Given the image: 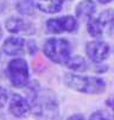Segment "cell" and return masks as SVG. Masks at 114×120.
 <instances>
[{
  "instance_id": "5b68a950",
  "label": "cell",
  "mask_w": 114,
  "mask_h": 120,
  "mask_svg": "<svg viewBox=\"0 0 114 120\" xmlns=\"http://www.w3.org/2000/svg\"><path fill=\"white\" fill-rule=\"evenodd\" d=\"M77 27L76 19L71 15H64L59 18H51L46 22V30L48 32L59 35L63 32H73Z\"/></svg>"
},
{
  "instance_id": "9a60e30c",
  "label": "cell",
  "mask_w": 114,
  "mask_h": 120,
  "mask_svg": "<svg viewBox=\"0 0 114 120\" xmlns=\"http://www.w3.org/2000/svg\"><path fill=\"white\" fill-rule=\"evenodd\" d=\"M37 50H38V48H37V45H36V43H35L33 41L26 42V52H27V54L33 55V54L37 52Z\"/></svg>"
},
{
  "instance_id": "8992f818",
  "label": "cell",
  "mask_w": 114,
  "mask_h": 120,
  "mask_svg": "<svg viewBox=\"0 0 114 120\" xmlns=\"http://www.w3.org/2000/svg\"><path fill=\"white\" fill-rule=\"evenodd\" d=\"M86 54L88 58H90V61L95 63H101L108 58L110 54V48L103 41H93L87 43Z\"/></svg>"
},
{
  "instance_id": "3957f363",
  "label": "cell",
  "mask_w": 114,
  "mask_h": 120,
  "mask_svg": "<svg viewBox=\"0 0 114 120\" xmlns=\"http://www.w3.org/2000/svg\"><path fill=\"white\" fill-rule=\"evenodd\" d=\"M44 55L54 63L66 64L71 57V45L64 38H49L43 46Z\"/></svg>"
},
{
  "instance_id": "4fadbf2b",
  "label": "cell",
  "mask_w": 114,
  "mask_h": 120,
  "mask_svg": "<svg viewBox=\"0 0 114 120\" xmlns=\"http://www.w3.org/2000/svg\"><path fill=\"white\" fill-rule=\"evenodd\" d=\"M17 10L22 14L33 15L35 14V3L32 0H18Z\"/></svg>"
},
{
  "instance_id": "ac0fdd59",
  "label": "cell",
  "mask_w": 114,
  "mask_h": 120,
  "mask_svg": "<svg viewBox=\"0 0 114 120\" xmlns=\"http://www.w3.org/2000/svg\"><path fill=\"white\" fill-rule=\"evenodd\" d=\"M100 4H108V3H110V1H113V0H97Z\"/></svg>"
},
{
  "instance_id": "9c48e42d",
  "label": "cell",
  "mask_w": 114,
  "mask_h": 120,
  "mask_svg": "<svg viewBox=\"0 0 114 120\" xmlns=\"http://www.w3.org/2000/svg\"><path fill=\"white\" fill-rule=\"evenodd\" d=\"M1 49L7 56H22L26 52V41L20 37H8Z\"/></svg>"
},
{
  "instance_id": "2e32d148",
  "label": "cell",
  "mask_w": 114,
  "mask_h": 120,
  "mask_svg": "<svg viewBox=\"0 0 114 120\" xmlns=\"http://www.w3.org/2000/svg\"><path fill=\"white\" fill-rule=\"evenodd\" d=\"M89 118H90V119H107L108 116H106V114H105L103 112L99 111V112H95V113H93Z\"/></svg>"
},
{
  "instance_id": "277c9868",
  "label": "cell",
  "mask_w": 114,
  "mask_h": 120,
  "mask_svg": "<svg viewBox=\"0 0 114 120\" xmlns=\"http://www.w3.org/2000/svg\"><path fill=\"white\" fill-rule=\"evenodd\" d=\"M7 77L14 88H24L29 83V64L24 58H13L7 64Z\"/></svg>"
},
{
  "instance_id": "ba28073f",
  "label": "cell",
  "mask_w": 114,
  "mask_h": 120,
  "mask_svg": "<svg viewBox=\"0 0 114 120\" xmlns=\"http://www.w3.org/2000/svg\"><path fill=\"white\" fill-rule=\"evenodd\" d=\"M30 104L29 101L19 95V94H12L10 98V106H8V112L14 116V118H23L24 115L27 114L30 111Z\"/></svg>"
},
{
  "instance_id": "d6986e66",
  "label": "cell",
  "mask_w": 114,
  "mask_h": 120,
  "mask_svg": "<svg viewBox=\"0 0 114 120\" xmlns=\"http://www.w3.org/2000/svg\"><path fill=\"white\" fill-rule=\"evenodd\" d=\"M1 37H3V29L0 26V39H1Z\"/></svg>"
},
{
  "instance_id": "5bb4252c",
  "label": "cell",
  "mask_w": 114,
  "mask_h": 120,
  "mask_svg": "<svg viewBox=\"0 0 114 120\" xmlns=\"http://www.w3.org/2000/svg\"><path fill=\"white\" fill-rule=\"evenodd\" d=\"M8 101V92L0 86V108H3Z\"/></svg>"
},
{
  "instance_id": "7a4b0ae2",
  "label": "cell",
  "mask_w": 114,
  "mask_h": 120,
  "mask_svg": "<svg viewBox=\"0 0 114 120\" xmlns=\"http://www.w3.org/2000/svg\"><path fill=\"white\" fill-rule=\"evenodd\" d=\"M88 33L94 38H103L114 35V11L106 10L87 23Z\"/></svg>"
},
{
  "instance_id": "ffe728a7",
  "label": "cell",
  "mask_w": 114,
  "mask_h": 120,
  "mask_svg": "<svg viewBox=\"0 0 114 120\" xmlns=\"http://www.w3.org/2000/svg\"><path fill=\"white\" fill-rule=\"evenodd\" d=\"M0 10H1V5H0Z\"/></svg>"
},
{
  "instance_id": "52a82bcc",
  "label": "cell",
  "mask_w": 114,
  "mask_h": 120,
  "mask_svg": "<svg viewBox=\"0 0 114 120\" xmlns=\"http://www.w3.org/2000/svg\"><path fill=\"white\" fill-rule=\"evenodd\" d=\"M5 27L8 32L14 35H26L31 36L36 33V26L31 22H27L19 17H11L5 23Z\"/></svg>"
},
{
  "instance_id": "30bf717a",
  "label": "cell",
  "mask_w": 114,
  "mask_h": 120,
  "mask_svg": "<svg viewBox=\"0 0 114 120\" xmlns=\"http://www.w3.org/2000/svg\"><path fill=\"white\" fill-rule=\"evenodd\" d=\"M95 10H96V6H95L94 1H92V0H82V1H80L76 5L75 14L78 19L88 22L90 18L94 17Z\"/></svg>"
},
{
  "instance_id": "8fae6325",
  "label": "cell",
  "mask_w": 114,
  "mask_h": 120,
  "mask_svg": "<svg viewBox=\"0 0 114 120\" xmlns=\"http://www.w3.org/2000/svg\"><path fill=\"white\" fill-rule=\"evenodd\" d=\"M35 4L44 13H57L62 10L64 0H35Z\"/></svg>"
},
{
  "instance_id": "7c38bea8",
  "label": "cell",
  "mask_w": 114,
  "mask_h": 120,
  "mask_svg": "<svg viewBox=\"0 0 114 120\" xmlns=\"http://www.w3.org/2000/svg\"><path fill=\"white\" fill-rule=\"evenodd\" d=\"M64 65H67V68H69V69H71L76 73H85L87 70V67H88L86 60L82 56L70 57Z\"/></svg>"
},
{
  "instance_id": "6da1fadb",
  "label": "cell",
  "mask_w": 114,
  "mask_h": 120,
  "mask_svg": "<svg viewBox=\"0 0 114 120\" xmlns=\"http://www.w3.org/2000/svg\"><path fill=\"white\" fill-rule=\"evenodd\" d=\"M64 83L73 90L83 94H101L106 90V83L102 79L95 76H82L77 74H66Z\"/></svg>"
},
{
  "instance_id": "e0dca14e",
  "label": "cell",
  "mask_w": 114,
  "mask_h": 120,
  "mask_svg": "<svg viewBox=\"0 0 114 120\" xmlns=\"http://www.w3.org/2000/svg\"><path fill=\"white\" fill-rule=\"evenodd\" d=\"M107 105H108L113 111H114V96H113V98H110V99L107 101Z\"/></svg>"
}]
</instances>
